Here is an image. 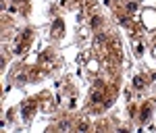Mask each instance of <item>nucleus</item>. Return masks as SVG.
Wrapping results in <instances>:
<instances>
[{
    "instance_id": "f257e3e1",
    "label": "nucleus",
    "mask_w": 156,
    "mask_h": 133,
    "mask_svg": "<svg viewBox=\"0 0 156 133\" xmlns=\"http://www.w3.org/2000/svg\"><path fill=\"white\" fill-rule=\"evenodd\" d=\"M33 108H35V102H33V100H29L25 106H21V112H23V117H25V119H29V117H31Z\"/></svg>"
},
{
    "instance_id": "f03ea898",
    "label": "nucleus",
    "mask_w": 156,
    "mask_h": 133,
    "mask_svg": "<svg viewBox=\"0 0 156 133\" xmlns=\"http://www.w3.org/2000/svg\"><path fill=\"white\" fill-rule=\"evenodd\" d=\"M150 115H152V106L150 104H144L142 106V112H140V121H148Z\"/></svg>"
},
{
    "instance_id": "7ed1b4c3",
    "label": "nucleus",
    "mask_w": 156,
    "mask_h": 133,
    "mask_svg": "<svg viewBox=\"0 0 156 133\" xmlns=\"http://www.w3.org/2000/svg\"><path fill=\"white\" fill-rule=\"evenodd\" d=\"M62 31H65L62 21H60V19H56V21H54V25H52V35H62Z\"/></svg>"
},
{
    "instance_id": "20e7f679",
    "label": "nucleus",
    "mask_w": 156,
    "mask_h": 133,
    "mask_svg": "<svg viewBox=\"0 0 156 133\" xmlns=\"http://www.w3.org/2000/svg\"><path fill=\"white\" fill-rule=\"evenodd\" d=\"M146 85V81H144V77H135L133 79V87H138V90H142V87Z\"/></svg>"
},
{
    "instance_id": "39448f33",
    "label": "nucleus",
    "mask_w": 156,
    "mask_h": 133,
    "mask_svg": "<svg viewBox=\"0 0 156 133\" xmlns=\"http://www.w3.org/2000/svg\"><path fill=\"white\" fill-rule=\"evenodd\" d=\"M92 102H94V104H100V102H102V92H94V94H92Z\"/></svg>"
},
{
    "instance_id": "423d86ee",
    "label": "nucleus",
    "mask_w": 156,
    "mask_h": 133,
    "mask_svg": "<svg viewBox=\"0 0 156 133\" xmlns=\"http://www.w3.org/2000/svg\"><path fill=\"white\" fill-rule=\"evenodd\" d=\"M90 25H92V29H98V27L102 25V19H100V17H94V19H92V23H90Z\"/></svg>"
},
{
    "instance_id": "0eeeda50",
    "label": "nucleus",
    "mask_w": 156,
    "mask_h": 133,
    "mask_svg": "<svg viewBox=\"0 0 156 133\" xmlns=\"http://www.w3.org/2000/svg\"><path fill=\"white\" fill-rule=\"evenodd\" d=\"M135 8H138V4H135V2H129V4H127V11H131V13L135 11Z\"/></svg>"
},
{
    "instance_id": "6e6552de",
    "label": "nucleus",
    "mask_w": 156,
    "mask_h": 133,
    "mask_svg": "<svg viewBox=\"0 0 156 133\" xmlns=\"http://www.w3.org/2000/svg\"><path fill=\"white\" fill-rule=\"evenodd\" d=\"M69 127H71L69 123H60V125H58V129H69Z\"/></svg>"
}]
</instances>
